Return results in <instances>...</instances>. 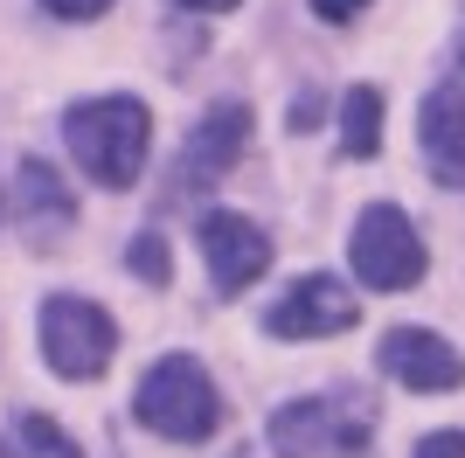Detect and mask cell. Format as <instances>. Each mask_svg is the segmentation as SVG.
Returning a JSON list of instances; mask_svg holds the SVG:
<instances>
[{"instance_id": "obj_1", "label": "cell", "mask_w": 465, "mask_h": 458, "mask_svg": "<svg viewBox=\"0 0 465 458\" xmlns=\"http://www.w3.org/2000/svg\"><path fill=\"white\" fill-rule=\"evenodd\" d=\"M63 139L97 188H133L146 167V146H153V112L139 97H91L63 118Z\"/></svg>"}, {"instance_id": "obj_2", "label": "cell", "mask_w": 465, "mask_h": 458, "mask_svg": "<svg viewBox=\"0 0 465 458\" xmlns=\"http://www.w3.org/2000/svg\"><path fill=\"white\" fill-rule=\"evenodd\" d=\"M133 417L146 431L174 444H202L223 423V396H215L209 368L194 362V354H160L146 375H139V396H133Z\"/></svg>"}, {"instance_id": "obj_3", "label": "cell", "mask_w": 465, "mask_h": 458, "mask_svg": "<svg viewBox=\"0 0 465 458\" xmlns=\"http://www.w3.org/2000/svg\"><path fill=\"white\" fill-rule=\"evenodd\" d=\"M118 354V320L97 299H42V362L56 368L63 382H97Z\"/></svg>"}, {"instance_id": "obj_4", "label": "cell", "mask_w": 465, "mask_h": 458, "mask_svg": "<svg viewBox=\"0 0 465 458\" xmlns=\"http://www.w3.org/2000/svg\"><path fill=\"white\" fill-rule=\"evenodd\" d=\"M348 264L369 292H410L424 278V236L396 202H369L354 215V236H348Z\"/></svg>"}, {"instance_id": "obj_5", "label": "cell", "mask_w": 465, "mask_h": 458, "mask_svg": "<svg viewBox=\"0 0 465 458\" xmlns=\"http://www.w3.org/2000/svg\"><path fill=\"white\" fill-rule=\"evenodd\" d=\"M369 444V410L348 396H299L272 410V452L278 458H354Z\"/></svg>"}, {"instance_id": "obj_6", "label": "cell", "mask_w": 465, "mask_h": 458, "mask_svg": "<svg viewBox=\"0 0 465 458\" xmlns=\"http://www.w3.org/2000/svg\"><path fill=\"white\" fill-rule=\"evenodd\" d=\"M417 139H424V160L445 188H465V42L451 70L424 91V112H417Z\"/></svg>"}, {"instance_id": "obj_7", "label": "cell", "mask_w": 465, "mask_h": 458, "mask_svg": "<svg viewBox=\"0 0 465 458\" xmlns=\"http://www.w3.org/2000/svg\"><path fill=\"white\" fill-rule=\"evenodd\" d=\"M354 320H361V299H354L341 278H327V271L299 278V285L264 313V326H272L278 341H327V334H348Z\"/></svg>"}, {"instance_id": "obj_8", "label": "cell", "mask_w": 465, "mask_h": 458, "mask_svg": "<svg viewBox=\"0 0 465 458\" xmlns=\"http://www.w3.org/2000/svg\"><path fill=\"white\" fill-rule=\"evenodd\" d=\"M202 257H209L215 292H223V299H236L243 285H257V278L272 271V236H264L251 215L215 209V215H202Z\"/></svg>"}, {"instance_id": "obj_9", "label": "cell", "mask_w": 465, "mask_h": 458, "mask_svg": "<svg viewBox=\"0 0 465 458\" xmlns=\"http://www.w3.org/2000/svg\"><path fill=\"white\" fill-rule=\"evenodd\" d=\"M243 146H251V105H236V97L209 105V118L188 133V146H181V160H174L181 194L188 188H215V181L243 160Z\"/></svg>"}, {"instance_id": "obj_10", "label": "cell", "mask_w": 465, "mask_h": 458, "mask_svg": "<svg viewBox=\"0 0 465 458\" xmlns=\"http://www.w3.org/2000/svg\"><path fill=\"white\" fill-rule=\"evenodd\" d=\"M375 362H382V375H396L403 389H424V396L465 382V354L445 334H430V326H389L382 347H375Z\"/></svg>"}, {"instance_id": "obj_11", "label": "cell", "mask_w": 465, "mask_h": 458, "mask_svg": "<svg viewBox=\"0 0 465 458\" xmlns=\"http://www.w3.org/2000/svg\"><path fill=\"white\" fill-rule=\"evenodd\" d=\"M70 223H77V194L63 188V174L49 160H21V229H28V244L49 250Z\"/></svg>"}, {"instance_id": "obj_12", "label": "cell", "mask_w": 465, "mask_h": 458, "mask_svg": "<svg viewBox=\"0 0 465 458\" xmlns=\"http://www.w3.org/2000/svg\"><path fill=\"white\" fill-rule=\"evenodd\" d=\"M375 146H382V91H375V84H354V91L341 97V153H348V160H369Z\"/></svg>"}, {"instance_id": "obj_13", "label": "cell", "mask_w": 465, "mask_h": 458, "mask_svg": "<svg viewBox=\"0 0 465 458\" xmlns=\"http://www.w3.org/2000/svg\"><path fill=\"white\" fill-rule=\"evenodd\" d=\"M15 444H21V458H77V444H70V431H63L56 417H42V410H28V417H21Z\"/></svg>"}, {"instance_id": "obj_14", "label": "cell", "mask_w": 465, "mask_h": 458, "mask_svg": "<svg viewBox=\"0 0 465 458\" xmlns=\"http://www.w3.org/2000/svg\"><path fill=\"white\" fill-rule=\"evenodd\" d=\"M133 264H139L146 285H167V244H160V236H139V244H133Z\"/></svg>"}, {"instance_id": "obj_15", "label": "cell", "mask_w": 465, "mask_h": 458, "mask_svg": "<svg viewBox=\"0 0 465 458\" xmlns=\"http://www.w3.org/2000/svg\"><path fill=\"white\" fill-rule=\"evenodd\" d=\"M42 7H49L56 21H97L104 7H118V0H42Z\"/></svg>"}, {"instance_id": "obj_16", "label": "cell", "mask_w": 465, "mask_h": 458, "mask_svg": "<svg viewBox=\"0 0 465 458\" xmlns=\"http://www.w3.org/2000/svg\"><path fill=\"white\" fill-rule=\"evenodd\" d=\"M417 458H465V431H430L417 444Z\"/></svg>"}, {"instance_id": "obj_17", "label": "cell", "mask_w": 465, "mask_h": 458, "mask_svg": "<svg viewBox=\"0 0 465 458\" xmlns=\"http://www.w3.org/2000/svg\"><path fill=\"white\" fill-rule=\"evenodd\" d=\"M312 125H320V97H292V133H312Z\"/></svg>"}, {"instance_id": "obj_18", "label": "cell", "mask_w": 465, "mask_h": 458, "mask_svg": "<svg viewBox=\"0 0 465 458\" xmlns=\"http://www.w3.org/2000/svg\"><path fill=\"white\" fill-rule=\"evenodd\" d=\"M361 7H369V0H312V15H320V21H354Z\"/></svg>"}, {"instance_id": "obj_19", "label": "cell", "mask_w": 465, "mask_h": 458, "mask_svg": "<svg viewBox=\"0 0 465 458\" xmlns=\"http://www.w3.org/2000/svg\"><path fill=\"white\" fill-rule=\"evenodd\" d=\"M174 7H194V15H230L236 0H174Z\"/></svg>"}, {"instance_id": "obj_20", "label": "cell", "mask_w": 465, "mask_h": 458, "mask_svg": "<svg viewBox=\"0 0 465 458\" xmlns=\"http://www.w3.org/2000/svg\"><path fill=\"white\" fill-rule=\"evenodd\" d=\"M0 458H15V452H7V444H0Z\"/></svg>"}]
</instances>
